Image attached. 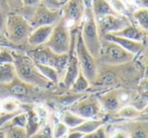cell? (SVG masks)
Here are the masks:
<instances>
[{
  "label": "cell",
  "instance_id": "cell-11",
  "mask_svg": "<svg viewBox=\"0 0 148 138\" xmlns=\"http://www.w3.org/2000/svg\"><path fill=\"white\" fill-rule=\"evenodd\" d=\"M131 21L126 15L121 14H109L97 19V29L101 38L109 34H115L127 27Z\"/></svg>",
  "mask_w": 148,
  "mask_h": 138
},
{
  "label": "cell",
  "instance_id": "cell-25",
  "mask_svg": "<svg viewBox=\"0 0 148 138\" xmlns=\"http://www.w3.org/2000/svg\"><path fill=\"white\" fill-rule=\"evenodd\" d=\"M2 113L9 114V115H14L18 113L21 109V102L14 97H7L3 99L2 101Z\"/></svg>",
  "mask_w": 148,
  "mask_h": 138
},
{
  "label": "cell",
  "instance_id": "cell-29",
  "mask_svg": "<svg viewBox=\"0 0 148 138\" xmlns=\"http://www.w3.org/2000/svg\"><path fill=\"white\" fill-rule=\"evenodd\" d=\"M136 104H141L140 106H141L142 110L148 104V80L143 81L139 85L138 95H136L135 101H134V105H136Z\"/></svg>",
  "mask_w": 148,
  "mask_h": 138
},
{
  "label": "cell",
  "instance_id": "cell-16",
  "mask_svg": "<svg viewBox=\"0 0 148 138\" xmlns=\"http://www.w3.org/2000/svg\"><path fill=\"white\" fill-rule=\"evenodd\" d=\"M123 128H125L129 133L130 138H148V121L135 119L132 122L124 123Z\"/></svg>",
  "mask_w": 148,
  "mask_h": 138
},
{
  "label": "cell",
  "instance_id": "cell-7",
  "mask_svg": "<svg viewBox=\"0 0 148 138\" xmlns=\"http://www.w3.org/2000/svg\"><path fill=\"white\" fill-rule=\"evenodd\" d=\"M75 51L78 59L79 67L81 72L84 74V76L88 79L90 83H93L97 75V59L90 54V52L87 50L83 43L82 37H81L80 30L77 33L76 44H75Z\"/></svg>",
  "mask_w": 148,
  "mask_h": 138
},
{
  "label": "cell",
  "instance_id": "cell-28",
  "mask_svg": "<svg viewBox=\"0 0 148 138\" xmlns=\"http://www.w3.org/2000/svg\"><path fill=\"white\" fill-rule=\"evenodd\" d=\"M90 84L91 83L89 82L88 79L84 76V74H83L80 70L76 80L74 81V83L72 84V87H70V89H71L73 93H83V91H87V89H89V87H90Z\"/></svg>",
  "mask_w": 148,
  "mask_h": 138
},
{
  "label": "cell",
  "instance_id": "cell-27",
  "mask_svg": "<svg viewBox=\"0 0 148 138\" xmlns=\"http://www.w3.org/2000/svg\"><path fill=\"white\" fill-rule=\"evenodd\" d=\"M36 65H37L40 72H41L42 74L50 81V82H52L53 84L54 83L59 82L61 75L59 74V72H58L56 69H54V68L51 67V66L42 65V64H36Z\"/></svg>",
  "mask_w": 148,
  "mask_h": 138
},
{
  "label": "cell",
  "instance_id": "cell-13",
  "mask_svg": "<svg viewBox=\"0 0 148 138\" xmlns=\"http://www.w3.org/2000/svg\"><path fill=\"white\" fill-rule=\"evenodd\" d=\"M103 39H106L108 41L114 42V43L118 44L119 46H121L123 49H125L126 51L130 52L133 55H137L140 52H142L144 48V43L143 42H137L133 41V40L126 39V38L120 37V36L114 35V34H109L103 37Z\"/></svg>",
  "mask_w": 148,
  "mask_h": 138
},
{
  "label": "cell",
  "instance_id": "cell-18",
  "mask_svg": "<svg viewBox=\"0 0 148 138\" xmlns=\"http://www.w3.org/2000/svg\"><path fill=\"white\" fill-rule=\"evenodd\" d=\"M91 10L95 19H101V17L109 14H118L112 7L109 0H91Z\"/></svg>",
  "mask_w": 148,
  "mask_h": 138
},
{
  "label": "cell",
  "instance_id": "cell-3",
  "mask_svg": "<svg viewBox=\"0 0 148 138\" xmlns=\"http://www.w3.org/2000/svg\"><path fill=\"white\" fill-rule=\"evenodd\" d=\"M27 55L36 64L51 66L59 72L60 75L64 74L67 67L69 55L68 54H57L52 51L46 45L33 47L27 52Z\"/></svg>",
  "mask_w": 148,
  "mask_h": 138
},
{
  "label": "cell",
  "instance_id": "cell-43",
  "mask_svg": "<svg viewBox=\"0 0 148 138\" xmlns=\"http://www.w3.org/2000/svg\"><path fill=\"white\" fill-rule=\"evenodd\" d=\"M144 58H145V65H146V67L148 68V48L146 49V52H145V55H144Z\"/></svg>",
  "mask_w": 148,
  "mask_h": 138
},
{
  "label": "cell",
  "instance_id": "cell-21",
  "mask_svg": "<svg viewBox=\"0 0 148 138\" xmlns=\"http://www.w3.org/2000/svg\"><path fill=\"white\" fill-rule=\"evenodd\" d=\"M16 72L13 63L0 65V84H7L16 78Z\"/></svg>",
  "mask_w": 148,
  "mask_h": 138
},
{
  "label": "cell",
  "instance_id": "cell-39",
  "mask_svg": "<svg viewBox=\"0 0 148 138\" xmlns=\"http://www.w3.org/2000/svg\"><path fill=\"white\" fill-rule=\"evenodd\" d=\"M23 6L25 7H35L42 3L41 0H21Z\"/></svg>",
  "mask_w": 148,
  "mask_h": 138
},
{
  "label": "cell",
  "instance_id": "cell-6",
  "mask_svg": "<svg viewBox=\"0 0 148 138\" xmlns=\"http://www.w3.org/2000/svg\"><path fill=\"white\" fill-rule=\"evenodd\" d=\"M45 45L57 54L69 53L71 46V30L66 25L62 16L54 25L51 36Z\"/></svg>",
  "mask_w": 148,
  "mask_h": 138
},
{
  "label": "cell",
  "instance_id": "cell-22",
  "mask_svg": "<svg viewBox=\"0 0 148 138\" xmlns=\"http://www.w3.org/2000/svg\"><path fill=\"white\" fill-rule=\"evenodd\" d=\"M141 115H142L141 111L132 105L124 106L119 111L116 112V116L118 118L123 120H130V121L138 119L139 117H141Z\"/></svg>",
  "mask_w": 148,
  "mask_h": 138
},
{
  "label": "cell",
  "instance_id": "cell-2",
  "mask_svg": "<svg viewBox=\"0 0 148 138\" xmlns=\"http://www.w3.org/2000/svg\"><path fill=\"white\" fill-rule=\"evenodd\" d=\"M80 34L85 47L91 55L97 59L101 52V38L99 36L97 19L93 15L90 5H85L84 14L80 23Z\"/></svg>",
  "mask_w": 148,
  "mask_h": 138
},
{
  "label": "cell",
  "instance_id": "cell-44",
  "mask_svg": "<svg viewBox=\"0 0 148 138\" xmlns=\"http://www.w3.org/2000/svg\"><path fill=\"white\" fill-rule=\"evenodd\" d=\"M12 2L14 3V4H16V5H19V6H21V5H23L21 0H12Z\"/></svg>",
  "mask_w": 148,
  "mask_h": 138
},
{
  "label": "cell",
  "instance_id": "cell-19",
  "mask_svg": "<svg viewBox=\"0 0 148 138\" xmlns=\"http://www.w3.org/2000/svg\"><path fill=\"white\" fill-rule=\"evenodd\" d=\"M25 112L27 113V127H25V131H27V137L29 138L33 134H35L40 129V127L43 124H42L41 118L39 117V115L35 111V109L27 110Z\"/></svg>",
  "mask_w": 148,
  "mask_h": 138
},
{
  "label": "cell",
  "instance_id": "cell-31",
  "mask_svg": "<svg viewBox=\"0 0 148 138\" xmlns=\"http://www.w3.org/2000/svg\"><path fill=\"white\" fill-rule=\"evenodd\" d=\"M69 132V128L62 121H58L53 125V138H65Z\"/></svg>",
  "mask_w": 148,
  "mask_h": 138
},
{
  "label": "cell",
  "instance_id": "cell-14",
  "mask_svg": "<svg viewBox=\"0 0 148 138\" xmlns=\"http://www.w3.org/2000/svg\"><path fill=\"white\" fill-rule=\"evenodd\" d=\"M97 97L101 103V107H103V111L116 113L122 108L119 100V95H118V89H111L107 93H99Z\"/></svg>",
  "mask_w": 148,
  "mask_h": 138
},
{
  "label": "cell",
  "instance_id": "cell-34",
  "mask_svg": "<svg viewBox=\"0 0 148 138\" xmlns=\"http://www.w3.org/2000/svg\"><path fill=\"white\" fill-rule=\"evenodd\" d=\"M82 138H109L108 129H107V127H106V124L101 126L99 128H97L95 131L90 132V133L84 134V135L82 136Z\"/></svg>",
  "mask_w": 148,
  "mask_h": 138
},
{
  "label": "cell",
  "instance_id": "cell-40",
  "mask_svg": "<svg viewBox=\"0 0 148 138\" xmlns=\"http://www.w3.org/2000/svg\"><path fill=\"white\" fill-rule=\"evenodd\" d=\"M83 134L81 132L74 131V130H69L68 134L65 136V138H82Z\"/></svg>",
  "mask_w": 148,
  "mask_h": 138
},
{
  "label": "cell",
  "instance_id": "cell-32",
  "mask_svg": "<svg viewBox=\"0 0 148 138\" xmlns=\"http://www.w3.org/2000/svg\"><path fill=\"white\" fill-rule=\"evenodd\" d=\"M4 130L6 131V138H29L25 128L9 127Z\"/></svg>",
  "mask_w": 148,
  "mask_h": 138
},
{
  "label": "cell",
  "instance_id": "cell-26",
  "mask_svg": "<svg viewBox=\"0 0 148 138\" xmlns=\"http://www.w3.org/2000/svg\"><path fill=\"white\" fill-rule=\"evenodd\" d=\"M133 17L136 21V25L143 30L148 32V8H137L133 12Z\"/></svg>",
  "mask_w": 148,
  "mask_h": 138
},
{
  "label": "cell",
  "instance_id": "cell-41",
  "mask_svg": "<svg viewBox=\"0 0 148 138\" xmlns=\"http://www.w3.org/2000/svg\"><path fill=\"white\" fill-rule=\"evenodd\" d=\"M142 115L141 116H148V104L144 107V109L141 111Z\"/></svg>",
  "mask_w": 148,
  "mask_h": 138
},
{
  "label": "cell",
  "instance_id": "cell-17",
  "mask_svg": "<svg viewBox=\"0 0 148 138\" xmlns=\"http://www.w3.org/2000/svg\"><path fill=\"white\" fill-rule=\"evenodd\" d=\"M114 35L120 36V37L126 38V39L133 40V41L137 42H143L145 41L146 37H147V33L144 32L143 30H141L137 25L135 23H130L126 27H124L123 30H121L120 32H117Z\"/></svg>",
  "mask_w": 148,
  "mask_h": 138
},
{
  "label": "cell",
  "instance_id": "cell-1",
  "mask_svg": "<svg viewBox=\"0 0 148 138\" xmlns=\"http://www.w3.org/2000/svg\"><path fill=\"white\" fill-rule=\"evenodd\" d=\"M13 65L17 78L23 82L38 89H49L53 85V83L40 72L36 63L27 54L13 53Z\"/></svg>",
  "mask_w": 148,
  "mask_h": 138
},
{
  "label": "cell",
  "instance_id": "cell-37",
  "mask_svg": "<svg viewBox=\"0 0 148 138\" xmlns=\"http://www.w3.org/2000/svg\"><path fill=\"white\" fill-rule=\"evenodd\" d=\"M124 2L137 8H148V0H124Z\"/></svg>",
  "mask_w": 148,
  "mask_h": 138
},
{
  "label": "cell",
  "instance_id": "cell-12",
  "mask_svg": "<svg viewBox=\"0 0 148 138\" xmlns=\"http://www.w3.org/2000/svg\"><path fill=\"white\" fill-rule=\"evenodd\" d=\"M0 87H2L7 93H8V97H14L16 100H23L27 99V97H31L34 93L36 89L31 84H27V83L21 81L19 78H15L14 80H12L10 83H7V84H0Z\"/></svg>",
  "mask_w": 148,
  "mask_h": 138
},
{
  "label": "cell",
  "instance_id": "cell-24",
  "mask_svg": "<svg viewBox=\"0 0 148 138\" xmlns=\"http://www.w3.org/2000/svg\"><path fill=\"white\" fill-rule=\"evenodd\" d=\"M61 121L69 128V130H71V129H73V128L79 126L80 124H82L83 122L85 121V119L79 117V116H77L76 114L72 113L71 111L68 110V111H66L63 113L62 118H61Z\"/></svg>",
  "mask_w": 148,
  "mask_h": 138
},
{
  "label": "cell",
  "instance_id": "cell-20",
  "mask_svg": "<svg viewBox=\"0 0 148 138\" xmlns=\"http://www.w3.org/2000/svg\"><path fill=\"white\" fill-rule=\"evenodd\" d=\"M105 124H106V122L103 119H88V120H85L82 124H80L79 126L73 128V129H71V130L81 132V133L84 135V134H88V133H90V132L95 131V130H97V128L105 125Z\"/></svg>",
  "mask_w": 148,
  "mask_h": 138
},
{
  "label": "cell",
  "instance_id": "cell-49",
  "mask_svg": "<svg viewBox=\"0 0 148 138\" xmlns=\"http://www.w3.org/2000/svg\"><path fill=\"white\" fill-rule=\"evenodd\" d=\"M0 50H1V47H0Z\"/></svg>",
  "mask_w": 148,
  "mask_h": 138
},
{
  "label": "cell",
  "instance_id": "cell-38",
  "mask_svg": "<svg viewBox=\"0 0 148 138\" xmlns=\"http://www.w3.org/2000/svg\"><path fill=\"white\" fill-rule=\"evenodd\" d=\"M41 4L45 5L51 9H61L62 7V5L60 4L58 0H41Z\"/></svg>",
  "mask_w": 148,
  "mask_h": 138
},
{
  "label": "cell",
  "instance_id": "cell-30",
  "mask_svg": "<svg viewBox=\"0 0 148 138\" xmlns=\"http://www.w3.org/2000/svg\"><path fill=\"white\" fill-rule=\"evenodd\" d=\"M29 138H53V125L50 123H44Z\"/></svg>",
  "mask_w": 148,
  "mask_h": 138
},
{
  "label": "cell",
  "instance_id": "cell-45",
  "mask_svg": "<svg viewBox=\"0 0 148 138\" xmlns=\"http://www.w3.org/2000/svg\"><path fill=\"white\" fill-rule=\"evenodd\" d=\"M138 119L140 120H145V121H148V116H141V117H139Z\"/></svg>",
  "mask_w": 148,
  "mask_h": 138
},
{
  "label": "cell",
  "instance_id": "cell-42",
  "mask_svg": "<svg viewBox=\"0 0 148 138\" xmlns=\"http://www.w3.org/2000/svg\"><path fill=\"white\" fill-rule=\"evenodd\" d=\"M0 138H6V131L4 129H0Z\"/></svg>",
  "mask_w": 148,
  "mask_h": 138
},
{
  "label": "cell",
  "instance_id": "cell-35",
  "mask_svg": "<svg viewBox=\"0 0 148 138\" xmlns=\"http://www.w3.org/2000/svg\"><path fill=\"white\" fill-rule=\"evenodd\" d=\"M108 135H109V138H130L129 133H128L127 130L125 128H119V127L114 128L111 131L108 130Z\"/></svg>",
  "mask_w": 148,
  "mask_h": 138
},
{
  "label": "cell",
  "instance_id": "cell-48",
  "mask_svg": "<svg viewBox=\"0 0 148 138\" xmlns=\"http://www.w3.org/2000/svg\"><path fill=\"white\" fill-rule=\"evenodd\" d=\"M146 39H147V40H148V32H147V37H146Z\"/></svg>",
  "mask_w": 148,
  "mask_h": 138
},
{
  "label": "cell",
  "instance_id": "cell-23",
  "mask_svg": "<svg viewBox=\"0 0 148 138\" xmlns=\"http://www.w3.org/2000/svg\"><path fill=\"white\" fill-rule=\"evenodd\" d=\"M27 124V113L25 111H23L14 114L8 121L5 122L2 129H6V128L9 127H21L25 129Z\"/></svg>",
  "mask_w": 148,
  "mask_h": 138
},
{
  "label": "cell",
  "instance_id": "cell-5",
  "mask_svg": "<svg viewBox=\"0 0 148 138\" xmlns=\"http://www.w3.org/2000/svg\"><path fill=\"white\" fill-rule=\"evenodd\" d=\"M34 27L27 17L21 14H10L6 19V36L14 44L27 43Z\"/></svg>",
  "mask_w": 148,
  "mask_h": 138
},
{
  "label": "cell",
  "instance_id": "cell-36",
  "mask_svg": "<svg viewBox=\"0 0 148 138\" xmlns=\"http://www.w3.org/2000/svg\"><path fill=\"white\" fill-rule=\"evenodd\" d=\"M6 63H13V53L7 49L0 50V65Z\"/></svg>",
  "mask_w": 148,
  "mask_h": 138
},
{
  "label": "cell",
  "instance_id": "cell-10",
  "mask_svg": "<svg viewBox=\"0 0 148 138\" xmlns=\"http://www.w3.org/2000/svg\"><path fill=\"white\" fill-rule=\"evenodd\" d=\"M85 0H68L61 7L62 19L70 30L76 29L81 23L85 10Z\"/></svg>",
  "mask_w": 148,
  "mask_h": 138
},
{
  "label": "cell",
  "instance_id": "cell-47",
  "mask_svg": "<svg viewBox=\"0 0 148 138\" xmlns=\"http://www.w3.org/2000/svg\"><path fill=\"white\" fill-rule=\"evenodd\" d=\"M0 113H2V102L0 100Z\"/></svg>",
  "mask_w": 148,
  "mask_h": 138
},
{
  "label": "cell",
  "instance_id": "cell-33",
  "mask_svg": "<svg viewBox=\"0 0 148 138\" xmlns=\"http://www.w3.org/2000/svg\"><path fill=\"white\" fill-rule=\"evenodd\" d=\"M109 1L116 13L127 16L128 8L126 6V3L124 2V0H109Z\"/></svg>",
  "mask_w": 148,
  "mask_h": 138
},
{
  "label": "cell",
  "instance_id": "cell-46",
  "mask_svg": "<svg viewBox=\"0 0 148 138\" xmlns=\"http://www.w3.org/2000/svg\"><path fill=\"white\" fill-rule=\"evenodd\" d=\"M58 1H59V3H60V4H61L62 6H63V5L65 4L66 2H67L68 0H58Z\"/></svg>",
  "mask_w": 148,
  "mask_h": 138
},
{
  "label": "cell",
  "instance_id": "cell-15",
  "mask_svg": "<svg viewBox=\"0 0 148 138\" xmlns=\"http://www.w3.org/2000/svg\"><path fill=\"white\" fill-rule=\"evenodd\" d=\"M53 27L54 25H43L34 29L27 38V44L32 47L45 45L51 36Z\"/></svg>",
  "mask_w": 148,
  "mask_h": 138
},
{
  "label": "cell",
  "instance_id": "cell-4",
  "mask_svg": "<svg viewBox=\"0 0 148 138\" xmlns=\"http://www.w3.org/2000/svg\"><path fill=\"white\" fill-rule=\"evenodd\" d=\"M134 57L135 55L126 51L118 44L101 38V52L97 59L101 64L110 66H119L130 63L131 61H133Z\"/></svg>",
  "mask_w": 148,
  "mask_h": 138
},
{
  "label": "cell",
  "instance_id": "cell-9",
  "mask_svg": "<svg viewBox=\"0 0 148 138\" xmlns=\"http://www.w3.org/2000/svg\"><path fill=\"white\" fill-rule=\"evenodd\" d=\"M33 8L34 10L32 14L27 19L34 29L43 25H55L62 16L61 9H51L43 4Z\"/></svg>",
  "mask_w": 148,
  "mask_h": 138
},
{
  "label": "cell",
  "instance_id": "cell-8",
  "mask_svg": "<svg viewBox=\"0 0 148 138\" xmlns=\"http://www.w3.org/2000/svg\"><path fill=\"white\" fill-rule=\"evenodd\" d=\"M69 111L85 120L103 119L101 115L103 113V109L97 95H89L79 99L70 106Z\"/></svg>",
  "mask_w": 148,
  "mask_h": 138
}]
</instances>
